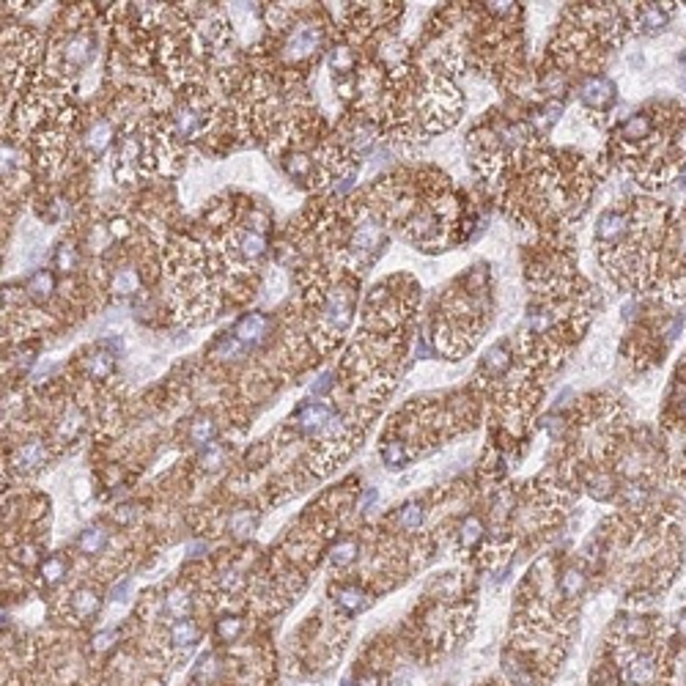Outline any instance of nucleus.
Here are the masks:
<instances>
[{
	"instance_id": "3",
	"label": "nucleus",
	"mask_w": 686,
	"mask_h": 686,
	"mask_svg": "<svg viewBox=\"0 0 686 686\" xmlns=\"http://www.w3.org/2000/svg\"><path fill=\"white\" fill-rule=\"evenodd\" d=\"M321 44V28L318 25H299L288 36V55L291 58H305V55L316 53V47Z\"/></svg>"
},
{
	"instance_id": "7",
	"label": "nucleus",
	"mask_w": 686,
	"mask_h": 686,
	"mask_svg": "<svg viewBox=\"0 0 686 686\" xmlns=\"http://www.w3.org/2000/svg\"><path fill=\"white\" fill-rule=\"evenodd\" d=\"M236 247H239V253L245 256L247 261H256V258L264 256L266 250L264 233H261V231H242V233L236 236Z\"/></svg>"
},
{
	"instance_id": "13",
	"label": "nucleus",
	"mask_w": 686,
	"mask_h": 686,
	"mask_svg": "<svg viewBox=\"0 0 686 686\" xmlns=\"http://www.w3.org/2000/svg\"><path fill=\"white\" fill-rule=\"evenodd\" d=\"M483 368L489 370L492 376H500V373H505V370L510 368V352H508V346H505V343H497L492 352H489V357H486Z\"/></svg>"
},
{
	"instance_id": "23",
	"label": "nucleus",
	"mask_w": 686,
	"mask_h": 686,
	"mask_svg": "<svg viewBox=\"0 0 686 686\" xmlns=\"http://www.w3.org/2000/svg\"><path fill=\"white\" fill-rule=\"evenodd\" d=\"M480 538H483V525H480V519L470 516V519L461 525V544H464V546H475Z\"/></svg>"
},
{
	"instance_id": "25",
	"label": "nucleus",
	"mask_w": 686,
	"mask_h": 686,
	"mask_svg": "<svg viewBox=\"0 0 686 686\" xmlns=\"http://www.w3.org/2000/svg\"><path fill=\"white\" fill-rule=\"evenodd\" d=\"M165 607H168L171 615L176 617L187 615V612H190V596H187L184 590H173V593L168 596V601H165Z\"/></svg>"
},
{
	"instance_id": "5",
	"label": "nucleus",
	"mask_w": 686,
	"mask_h": 686,
	"mask_svg": "<svg viewBox=\"0 0 686 686\" xmlns=\"http://www.w3.org/2000/svg\"><path fill=\"white\" fill-rule=\"evenodd\" d=\"M266 330H269V321H266V316H261V313H247V316L239 318V324L233 327V335H236V341H239V343L253 346V343L264 341Z\"/></svg>"
},
{
	"instance_id": "6",
	"label": "nucleus",
	"mask_w": 686,
	"mask_h": 686,
	"mask_svg": "<svg viewBox=\"0 0 686 686\" xmlns=\"http://www.w3.org/2000/svg\"><path fill=\"white\" fill-rule=\"evenodd\" d=\"M201 129H203V118H201V113H198L195 107H190V105L178 107V113H176L178 138H195V135H201Z\"/></svg>"
},
{
	"instance_id": "28",
	"label": "nucleus",
	"mask_w": 686,
	"mask_h": 686,
	"mask_svg": "<svg viewBox=\"0 0 686 686\" xmlns=\"http://www.w3.org/2000/svg\"><path fill=\"white\" fill-rule=\"evenodd\" d=\"M382 458H385L388 467H401V464L406 461L404 445H401V442H388L385 450H382Z\"/></svg>"
},
{
	"instance_id": "1",
	"label": "nucleus",
	"mask_w": 686,
	"mask_h": 686,
	"mask_svg": "<svg viewBox=\"0 0 686 686\" xmlns=\"http://www.w3.org/2000/svg\"><path fill=\"white\" fill-rule=\"evenodd\" d=\"M615 146L620 162L642 187H667L686 165V107L651 102L617 126Z\"/></svg>"
},
{
	"instance_id": "26",
	"label": "nucleus",
	"mask_w": 686,
	"mask_h": 686,
	"mask_svg": "<svg viewBox=\"0 0 686 686\" xmlns=\"http://www.w3.org/2000/svg\"><path fill=\"white\" fill-rule=\"evenodd\" d=\"M66 574V563L61 560V558H50V560H44L41 563V577L50 582V585H55V582H61V577Z\"/></svg>"
},
{
	"instance_id": "20",
	"label": "nucleus",
	"mask_w": 686,
	"mask_h": 686,
	"mask_svg": "<svg viewBox=\"0 0 686 686\" xmlns=\"http://www.w3.org/2000/svg\"><path fill=\"white\" fill-rule=\"evenodd\" d=\"M211 437H214V423L206 420V418H201V420L193 423V428H190V442H193V445L206 448Z\"/></svg>"
},
{
	"instance_id": "14",
	"label": "nucleus",
	"mask_w": 686,
	"mask_h": 686,
	"mask_svg": "<svg viewBox=\"0 0 686 686\" xmlns=\"http://www.w3.org/2000/svg\"><path fill=\"white\" fill-rule=\"evenodd\" d=\"M653 678V659L651 656H634L629 665V681L634 686H645Z\"/></svg>"
},
{
	"instance_id": "11",
	"label": "nucleus",
	"mask_w": 686,
	"mask_h": 686,
	"mask_svg": "<svg viewBox=\"0 0 686 686\" xmlns=\"http://www.w3.org/2000/svg\"><path fill=\"white\" fill-rule=\"evenodd\" d=\"M71 607H74V615L77 617H91L96 610H99V598L91 587H83L71 596Z\"/></svg>"
},
{
	"instance_id": "37",
	"label": "nucleus",
	"mask_w": 686,
	"mask_h": 686,
	"mask_svg": "<svg viewBox=\"0 0 686 686\" xmlns=\"http://www.w3.org/2000/svg\"><path fill=\"white\" fill-rule=\"evenodd\" d=\"M126 593H129V580H123L118 587H113V593H110V596H113V601H123V596H126Z\"/></svg>"
},
{
	"instance_id": "12",
	"label": "nucleus",
	"mask_w": 686,
	"mask_h": 686,
	"mask_svg": "<svg viewBox=\"0 0 686 686\" xmlns=\"http://www.w3.org/2000/svg\"><path fill=\"white\" fill-rule=\"evenodd\" d=\"M107 544V533L102 528H89L80 538H77V549L86 555H99Z\"/></svg>"
},
{
	"instance_id": "2",
	"label": "nucleus",
	"mask_w": 686,
	"mask_h": 686,
	"mask_svg": "<svg viewBox=\"0 0 686 686\" xmlns=\"http://www.w3.org/2000/svg\"><path fill=\"white\" fill-rule=\"evenodd\" d=\"M580 96L585 105L604 110L607 105L615 102V86H612L607 77H587L580 86Z\"/></svg>"
},
{
	"instance_id": "30",
	"label": "nucleus",
	"mask_w": 686,
	"mask_h": 686,
	"mask_svg": "<svg viewBox=\"0 0 686 686\" xmlns=\"http://www.w3.org/2000/svg\"><path fill=\"white\" fill-rule=\"evenodd\" d=\"M55 264H58L61 272H71V266L77 264V253H74V247L71 245L58 247V258H55Z\"/></svg>"
},
{
	"instance_id": "39",
	"label": "nucleus",
	"mask_w": 686,
	"mask_h": 686,
	"mask_svg": "<svg viewBox=\"0 0 686 686\" xmlns=\"http://www.w3.org/2000/svg\"><path fill=\"white\" fill-rule=\"evenodd\" d=\"M363 686H376V678H373V675H370V678H365V681H363Z\"/></svg>"
},
{
	"instance_id": "38",
	"label": "nucleus",
	"mask_w": 686,
	"mask_h": 686,
	"mask_svg": "<svg viewBox=\"0 0 686 686\" xmlns=\"http://www.w3.org/2000/svg\"><path fill=\"white\" fill-rule=\"evenodd\" d=\"M135 516H138V510H135V508H118V513H116V519H118V522H132Z\"/></svg>"
},
{
	"instance_id": "29",
	"label": "nucleus",
	"mask_w": 686,
	"mask_h": 686,
	"mask_svg": "<svg viewBox=\"0 0 686 686\" xmlns=\"http://www.w3.org/2000/svg\"><path fill=\"white\" fill-rule=\"evenodd\" d=\"M217 634H220L226 642L236 640V637L242 634V620H239V617H223V620L217 623Z\"/></svg>"
},
{
	"instance_id": "9",
	"label": "nucleus",
	"mask_w": 686,
	"mask_h": 686,
	"mask_svg": "<svg viewBox=\"0 0 686 686\" xmlns=\"http://www.w3.org/2000/svg\"><path fill=\"white\" fill-rule=\"evenodd\" d=\"M335 598H338V604H341L346 612H360V610L368 607V596H365L363 590H357V587H338V590H335Z\"/></svg>"
},
{
	"instance_id": "31",
	"label": "nucleus",
	"mask_w": 686,
	"mask_h": 686,
	"mask_svg": "<svg viewBox=\"0 0 686 686\" xmlns=\"http://www.w3.org/2000/svg\"><path fill=\"white\" fill-rule=\"evenodd\" d=\"M220 464H223V448H209V450L203 453V458H201V467L209 470V473L220 470Z\"/></svg>"
},
{
	"instance_id": "8",
	"label": "nucleus",
	"mask_w": 686,
	"mask_h": 686,
	"mask_svg": "<svg viewBox=\"0 0 686 686\" xmlns=\"http://www.w3.org/2000/svg\"><path fill=\"white\" fill-rule=\"evenodd\" d=\"M41 461H44V448H41L39 442H28V445H22L17 450L14 467H19V470H36Z\"/></svg>"
},
{
	"instance_id": "33",
	"label": "nucleus",
	"mask_w": 686,
	"mask_h": 686,
	"mask_svg": "<svg viewBox=\"0 0 686 686\" xmlns=\"http://www.w3.org/2000/svg\"><path fill=\"white\" fill-rule=\"evenodd\" d=\"M308 171H311V159L302 157V154H299V157H291V162H288V173H291V176H305Z\"/></svg>"
},
{
	"instance_id": "21",
	"label": "nucleus",
	"mask_w": 686,
	"mask_h": 686,
	"mask_svg": "<svg viewBox=\"0 0 686 686\" xmlns=\"http://www.w3.org/2000/svg\"><path fill=\"white\" fill-rule=\"evenodd\" d=\"M195 637H198V629H195V623H190V620H176L173 629H171V640H173L176 645H193Z\"/></svg>"
},
{
	"instance_id": "32",
	"label": "nucleus",
	"mask_w": 686,
	"mask_h": 686,
	"mask_svg": "<svg viewBox=\"0 0 686 686\" xmlns=\"http://www.w3.org/2000/svg\"><path fill=\"white\" fill-rule=\"evenodd\" d=\"M333 66L335 71H349L352 69V53L346 47H341L338 53H333Z\"/></svg>"
},
{
	"instance_id": "35",
	"label": "nucleus",
	"mask_w": 686,
	"mask_h": 686,
	"mask_svg": "<svg viewBox=\"0 0 686 686\" xmlns=\"http://www.w3.org/2000/svg\"><path fill=\"white\" fill-rule=\"evenodd\" d=\"M110 233H113V236H118V239H126V236L132 233V228H129L123 220H113V223H110Z\"/></svg>"
},
{
	"instance_id": "10",
	"label": "nucleus",
	"mask_w": 686,
	"mask_h": 686,
	"mask_svg": "<svg viewBox=\"0 0 686 686\" xmlns=\"http://www.w3.org/2000/svg\"><path fill=\"white\" fill-rule=\"evenodd\" d=\"M110 141H113V126H110L107 121H96L94 126H91L89 148L94 151V157H99L107 146H110Z\"/></svg>"
},
{
	"instance_id": "24",
	"label": "nucleus",
	"mask_w": 686,
	"mask_h": 686,
	"mask_svg": "<svg viewBox=\"0 0 686 686\" xmlns=\"http://www.w3.org/2000/svg\"><path fill=\"white\" fill-rule=\"evenodd\" d=\"M228 528H231V533H236V535H247L250 530L256 528V513H247V510H236V513L231 516Z\"/></svg>"
},
{
	"instance_id": "34",
	"label": "nucleus",
	"mask_w": 686,
	"mask_h": 686,
	"mask_svg": "<svg viewBox=\"0 0 686 686\" xmlns=\"http://www.w3.org/2000/svg\"><path fill=\"white\" fill-rule=\"evenodd\" d=\"M77 428H80V415H77V409H74V412H69V415L64 418L61 431H64V437H71V434H77Z\"/></svg>"
},
{
	"instance_id": "4",
	"label": "nucleus",
	"mask_w": 686,
	"mask_h": 686,
	"mask_svg": "<svg viewBox=\"0 0 686 686\" xmlns=\"http://www.w3.org/2000/svg\"><path fill=\"white\" fill-rule=\"evenodd\" d=\"M324 321L330 324V330H335V333H343L349 327V321H352V299L346 297L343 291H335L330 297L327 308H324Z\"/></svg>"
},
{
	"instance_id": "16",
	"label": "nucleus",
	"mask_w": 686,
	"mask_h": 686,
	"mask_svg": "<svg viewBox=\"0 0 686 686\" xmlns=\"http://www.w3.org/2000/svg\"><path fill=\"white\" fill-rule=\"evenodd\" d=\"M66 58L71 61V66H80L91 58V39L89 36H74L66 44Z\"/></svg>"
},
{
	"instance_id": "19",
	"label": "nucleus",
	"mask_w": 686,
	"mask_h": 686,
	"mask_svg": "<svg viewBox=\"0 0 686 686\" xmlns=\"http://www.w3.org/2000/svg\"><path fill=\"white\" fill-rule=\"evenodd\" d=\"M138 286H141L138 272L135 269H121L116 275V281H113V291L116 294H132V291H138Z\"/></svg>"
},
{
	"instance_id": "27",
	"label": "nucleus",
	"mask_w": 686,
	"mask_h": 686,
	"mask_svg": "<svg viewBox=\"0 0 686 686\" xmlns=\"http://www.w3.org/2000/svg\"><path fill=\"white\" fill-rule=\"evenodd\" d=\"M110 368H113V357L110 354H91L89 357V370L96 376V379H102V376H107L110 373Z\"/></svg>"
},
{
	"instance_id": "15",
	"label": "nucleus",
	"mask_w": 686,
	"mask_h": 686,
	"mask_svg": "<svg viewBox=\"0 0 686 686\" xmlns=\"http://www.w3.org/2000/svg\"><path fill=\"white\" fill-rule=\"evenodd\" d=\"M585 590V574L580 568H565L560 577V593L565 598H577Z\"/></svg>"
},
{
	"instance_id": "18",
	"label": "nucleus",
	"mask_w": 686,
	"mask_h": 686,
	"mask_svg": "<svg viewBox=\"0 0 686 686\" xmlns=\"http://www.w3.org/2000/svg\"><path fill=\"white\" fill-rule=\"evenodd\" d=\"M53 286H55L53 275L41 269V272H36V275H31V281H28V291H31L34 297L44 299V297H50V294H53Z\"/></svg>"
},
{
	"instance_id": "22",
	"label": "nucleus",
	"mask_w": 686,
	"mask_h": 686,
	"mask_svg": "<svg viewBox=\"0 0 686 686\" xmlns=\"http://www.w3.org/2000/svg\"><path fill=\"white\" fill-rule=\"evenodd\" d=\"M354 558H357V544L354 541H338L333 546V555H330L333 565H349Z\"/></svg>"
},
{
	"instance_id": "17",
	"label": "nucleus",
	"mask_w": 686,
	"mask_h": 686,
	"mask_svg": "<svg viewBox=\"0 0 686 686\" xmlns=\"http://www.w3.org/2000/svg\"><path fill=\"white\" fill-rule=\"evenodd\" d=\"M425 519V510H423L420 503H406L404 508L398 510V525L404 530H418Z\"/></svg>"
},
{
	"instance_id": "36",
	"label": "nucleus",
	"mask_w": 686,
	"mask_h": 686,
	"mask_svg": "<svg viewBox=\"0 0 686 686\" xmlns=\"http://www.w3.org/2000/svg\"><path fill=\"white\" fill-rule=\"evenodd\" d=\"M330 385H333V376H330V373H324V376L318 379L316 385H313V395H321V393H327V390H330Z\"/></svg>"
}]
</instances>
